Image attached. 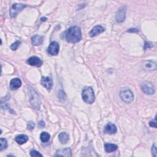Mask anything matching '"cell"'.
Returning a JSON list of instances; mask_svg holds the SVG:
<instances>
[{
  "label": "cell",
  "mask_w": 157,
  "mask_h": 157,
  "mask_svg": "<svg viewBox=\"0 0 157 157\" xmlns=\"http://www.w3.org/2000/svg\"><path fill=\"white\" fill-rule=\"evenodd\" d=\"M64 34L66 41L69 43H76L82 39L80 28L76 26L70 27Z\"/></svg>",
  "instance_id": "6da1fadb"
},
{
  "label": "cell",
  "mask_w": 157,
  "mask_h": 157,
  "mask_svg": "<svg viewBox=\"0 0 157 157\" xmlns=\"http://www.w3.org/2000/svg\"><path fill=\"white\" fill-rule=\"evenodd\" d=\"M28 92L29 95V100L32 107L35 109L39 110L41 106V99L38 93L34 88L30 86L28 87Z\"/></svg>",
  "instance_id": "7a4b0ae2"
},
{
  "label": "cell",
  "mask_w": 157,
  "mask_h": 157,
  "mask_svg": "<svg viewBox=\"0 0 157 157\" xmlns=\"http://www.w3.org/2000/svg\"><path fill=\"white\" fill-rule=\"evenodd\" d=\"M82 99L87 104H92L95 99V96L93 88L90 87H85L82 93Z\"/></svg>",
  "instance_id": "3957f363"
},
{
  "label": "cell",
  "mask_w": 157,
  "mask_h": 157,
  "mask_svg": "<svg viewBox=\"0 0 157 157\" xmlns=\"http://www.w3.org/2000/svg\"><path fill=\"white\" fill-rule=\"evenodd\" d=\"M120 96L125 103H130L134 100L133 93L128 88H123L120 92Z\"/></svg>",
  "instance_id": "277c9868"
},
{
  "label": "cell",
  "mask_w": 157,
  "mask_h": 157,
  "mask_svg": "<svg viewBox=\"0 0 157 157\" xmlns=\"http://www.w3.org/2000/svg\"><path fill=\"white\" fill-rule=\"evenodd\" d=\"M26 7L25 5L24 4H19V3H15L13 4L10 8L9 14L11 17L15 18L17 16V15Z\"/></svg>",
  "instance_id": "5b68a950"
},
{
  "label": "cell",
  "mask_w": 157,
  "mask_h": 157,
  "mask_svg": "<svg viewBox=\"0 0 157 157\" xmlns=\"http://www.w3.org/2000/svg\"><path fill=\"white\" fill-rule=\"evenodd\" d=\"M142 92L147 95H153L155 93V88L151 83L149 82H144L141 85Z\"/></svg>",
  "instance_id": "8992f818"
},
{
  "label": "cell",
  "mask_w": 157,
  "mask_h": 157,
  "mask_svg": "<svg viewBox=\"0 0 157 157\" xmlns=\"http://www.w3.org/2000/svg\"><path fill=\"white\" fill-rule=\"evenodd\" d=\"M60 50V46L59 44L56 41L52 42L47 49L48 53L51 55H57L59 53Z\"/></svg>",
  "instance_id": "52a82bcc"
},
{
  "label": "cell",
  "mask_w": 157,
  "mask_h": 157,
  "mask_svg": "<svg viewBox=\"0 0 157 157\" xmlns=\"http://www.w3.org/2000/svg\"><path fill=\"white\" fill-rule=\"evenodd\" d=\"M125 16H126V8L123 6L120 8L117 13L115 16L116 21L118 23L123 22L125 20Z\"/></svg>",
  "instance_id": "ba28073f"
},
{
  "label": "cell",
  "mask_w": 157,
  "mask_h": 157,
  "mask_svg": "<svg viewBox=\"0 0 157 157\" xmlns=\"http://www.w3.org/2000/svg\"><path fill=\"white\" fill-rule=\"evenodd\" d=\"M142 68L147 71H155L156 69V62L152 60L145 61L142 63Z\"/></svg>",
  "instance_id": "9c48e42d"
},
{
  "label": "cell",
  "mask_w": 157,
  "mask_h": 157,
  "mask_svg": "<svg viewBox=\"0 0 157 157\" xmlns=\"http://www.w3.org/2000/svg\"><path fill=\"white\" fill-rule=\"evenodd\" d=\"M27 62L28 65L36 67H40L43 63V62L37 57H32L29 58L27 60Z\"/></svg>",
  "instance_id": "30bf717a"
},
{
  "label": "cell",
  "mask_w": 157,
  "mask_h": 157,
  "mask_svg": "<svg viewBox=\"0 0 157 157\" xmlns=\"http://www.w3.org/2000/svg\"><path fill=\"white\" fill-rule=\"evenodd\" d=\"M41 84L48 90H50L53 86L52 80L49 77H43L41 79Z\"/></svg>",
  "instance_id": "8fae6325"
},
{
  "label": "cell",
  "mask_w": 157,
  "mask_h": 157,
  "mask_svg": "<svg viewBox=\"0 0 157 157\" xmlns=\"http://www.w3.org/2000/svg\"><path fill=\"white\" fill-rule=\"evenodd\" d=\"M71 150L69 148H60L58 150L55 154V156H71Z\"/></svg>",
  "instance_id": "7c38bea8"
},
{
  "label": "cell",
  "mask_w": 157,
  "mask_h": 157,
  "mask_svg": "<svg viewBox=\"0 0 157 157\" xmlns=\"http://www.w3.org/2000/svg\"><path fill=\"white\" fill-rule=\"evenodd\" d=\"M105 31V28L101 25H97L93 28V29L90 32L89 35L90 37H95Z\"/></svg>",
  "instance_id": "4fadbf2b"
},
{
  "label": "cell",
  "mask_w": 157,
  "mask_h": 157,
  "mask_svg": "<svg viewBox=\"0 0 157 157\" xmlns=\"http://www.w3.org/2000/svg\"><path fill=\"white\" fill-rule=\"evenodd\" d=\"M117 128L115 125L112 123H108L104 128V133L109 134H114L117 133Z\"/></svg>",
  "instance_id": "5bb4252c"
},
{
  "label": "cell",
  "mask_w": 157,
  "mask_h": 157,
  "mask_svg": "<svg viewBox=\"0 0 157 157\" xmlns=\"http://www.w3.org/2000/svg\"><path fill=\"white\" fill-rule=\"evenodd\" d=\"M22 85V81L19 78H15L11 80L10 82V88L12 90H15L20 88Z\"/></svg>",
  "instance_id": "9a60e30c"
},
{
  "label": "cell",
  "mask_w": 157,
  "mask_h": 157,
  "mask_svg": "<svg viewBox=\"0 0 157 157\" xmlns=\"http://www.w3.org/2000/svg\"><path fill=\"white\" fill-rule=\"evenodd\" d=\"M32 42L34 46H39L43 43V37L39 35H35L32 38Z\"/></svg>",
  "instance_id": "2e32d148"
},
{
  "label": "cell",
  "mask_w": 157,
  "mask_h": 157,
  "mask_svg": "<svg viewBox=\"0 0 157 157\" xmlns=\"http://www.w3.org/2000/svg\"><path fill=\"white\" fill-rule=\"evenodd\" d=\"M15 140L19 144L22 145L26 143L28 140V137L25 134H20L16 137Z\"/></svg>",
  "instance_id": "e0dca14e"
},
{
  "label": "cell",
  "mask_w": 157,
  "mask_h": 157,
  "mask_svg": "<svg viewBox=\"0 0 157 157\" xmlns=\"http://www.w3.org/2000/svg\"><path fill=\"white\" fill-rule=\"evenodd\" d=\"M58 139L62 144H66L69 139V135L65 132H62L58 135Z\"/></svg>",
  "instance_id": "ac0fdd59"
},
{
  "label": "cell",
  "mask_w": 157,
  "mask_h": 157,
  "mask_svg": "<svg viewBox=\"0 0 157 157\" xmlns=\"http://www.w3.org/2000/svg\"><path fill=\"white\" fill-rule=\"evenodd\" d=\"M104 148L106 152L111 153L115 151L118 148V146L114 144L107 143L104 145Z\"/></svg>",
  "instance_id": "d6986e66"
},
{
  "label": "cell",
  "mask_w": 157,
  "mask_h": 157,
  "mask_svg": "<svg viewBox=\"0 0 157 157\" xmlns=\"http://www.w3.org/2000/svg\"><path fill=\"white\" fill-rule=\"evenodd\" d=\"M50 137V134H49L48 133H47V132H43V133L41 134V136H40L41 140L42 142H43V143L47 142L49 140Z\"/></svg>",
  "instance_id": "ffe728a7"
},
{
  "label": "cell",
  "mask_w": 157,
  "mask_h": 157,
  "mask_svg": "<svg viewBox=\"0 0 157 157\" xmlns=\"http://www.w3.org/2000/svg\"><path fill=\"white\" fill-rule=\"evenodd\" d=\"M0 144H1V145H0V151L6 150L8 146L7 140L5 138L2 137L0 139Z\"/></svg>",
  "instance_id": "44dd1931"
},
{
  "label": "cell",
  "mask_w": 157,
  "mask_h": 157,
  "mask_svg": "<svg viewBox=\"0 0 157 157\" xmlns=\"http://www.w3.org/2000/svg\"><path fill=\"white\" fill-rule=\"evenodd\" d=\"M21 42L20 41H16L15 43H14L11 46H10V48L11 49H12L13 50H16L18 47H19V46L21 45Z\"/></svg>",
  "instance_id": "7402d4cb"
},
{
  "label": "cell",
  "mask_w": 157,
  "mask_h": 157,
  "mask_svg": "<svg viewBox=\"0 0 157 157\" xmlns=\"http://www.w3.org/2000/svg\"><path fill=\"white\" fill-rule=\"evenodd\" d=\"M30 156L32 157H39V156L43 157V155L41 153H40L39 152L35 150H33L30 151Z\"/></svg>",
  "instance_id": "603a6c76"
},
{
  "label": "cell",
  "mask_w": 157,
  "mask_h": 157,
  "mask_svg": "<svg viewBox=\"0 0 157 157\" xmlns=\"http://www.w3.org/2000/svg\"><path fill=\"white\" fill-rule=\"evenodd\" d=\"M35 126V124L33 121H29L27 123V129L28 130H33Z\"/></svg>",
  "instance_id": "cb8c5ba5"
},
{
  "label": "cell",
  "mask_w": 157,
  "mask_h": 157,
  "mask_svg": "<svg viewBox=\"0 0 157 157\" xmlns=\"http://www.w3.org/2000/svg\"><path fill=\"white\" fill-rule=\"evenodd\" d=\"M151 151H152V155L153 156L156 157L157 155H156V153H157V150H156V147L155 146V144H153V146H152V148H151Z\"/></svg>",
  "instance_id": "d4e9b609"
},
{
  "label": "cell",
  "mask_w": 157,
  "mask_h": 157,
  "mask_svg": "<svg viewBox=\"0 0 157 157\" xmlns=\"http://www.w3.org/2000/svg\"><path fill=\"white\" fill-rule=\"evenodd\" d=\"M45 126H46V123H45V122H44V121L41 120V121H40L38 122V126H39L40 128H44Z\"/></svg>",
  "instance_id": "484cf974"
},
{
  "label": "cell",
  "mask_w": 157,
  "mask_h": 157,
  "mask_svg": "<svg viewBox=\"0 0 157 157\" xmlns=\"http://www.w3.org/2000/svg\"><path fill=\"white\" fill-rule=\"evenodd\" d=\"M149 125L151 127H153V128H156V119L155 121H150L149 122Z\"/></svg>",
  "instance_id": "4316f807"
},
{
  "label": "cell",
  "mask_w": 157,
  "mask_h": 157,
  "mask_svg": "<svg viewBox=\"0 0 157 157\" xmlns=\"http://www.w3.org/2000/svg\"><path fill=\"white\" fill-rule=\"evenodd\" d=\"M47 19L46 17H43V18L41 19V20L42 22H43V21H46Z\"/></svg>",
  "instance_id": "83f0119b"
}]
</instances>
